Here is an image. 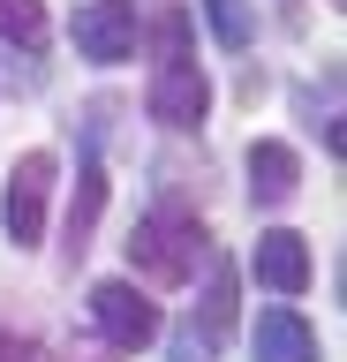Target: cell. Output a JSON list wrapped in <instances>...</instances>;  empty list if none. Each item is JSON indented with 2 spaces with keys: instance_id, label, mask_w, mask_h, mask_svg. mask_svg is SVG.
Segmentation results:
<instances>
[{
  "instance_id": "6da1fadb",
  "label": "cell",
  "mask_w": 347,
  "mask_h": 362,
  "mask_svg": "<svg viewBox=\"0 0 347 362\" xmlns=\"http://www.w3.org/2000/svg\"><path fill=\"white\" fill-rule=\"evenodd\" d=\"M143 106H151L159 129H196L211 113V83H204V68H196V45H189V16L159 23V68H151Z\"/></svg>"
},
{
  "instance_id": "7a4b0ae2",
  "label": "cell",
  "mask_w": 347,
  "mask_h": 362,
  "mask_svg": "<svg viewBox=\"0 0 347 362\" xmlns=\"http://www.w3.org/2000/svg\"><path fill=\"white\" fill-rule=\"evenodd\" d=\"M211 257V234L196 211H182V204H159V211H143L136 234H129V264L143 272V279H159V287H182V279H196V264Z\"/></svg>"
},
{
  "instance_id": "30bf717a",
  "label": "cell",
  "mask_w": 347,
  "mask_h": 362,
  "mask_svg": "<svg viewBox=\"0 0 347 362\" xmlns=\"http://www.w3.org/2000/svg\"><path fill=\"white\" fill-rule=\"evenodd\" d=\"M98 197H106V174H98V158H91V166H83V197H76V211H69V257H83V242H91Z\"/></svg>"
},
{
  "instance_id": "52a82bcc",
  "label": "cell",
  "mask_w": 347,
  "mask_h": 362,
  "mask_svg": "<svg viewBox=\"0 0 347 362\" xmlns=\"http://www.w3.org/2000/svg\"><path fill=\"white\" fill-rule=\"evenodd\" d=\"M257 362H317V332L302 325V310L272 302V310H257V332H249Z\"/></svg>"
},
{
  "instance_id": "3957f363",
  "label": "cell",
  "mask_w": 347,
  "mask_h": 362,
  "mask_svg": "<svg viewBox=\"0 0 347 362\" xmlns=\"http://www.w3.org/2000/svg\"><path fill=\"white\" fill-rule=\"evenodd\" d=\"M91 325L106 332V347L136 355V347L159 339V302H151L136 279H98V287H91Z\"/></svg>"
},
{
  "instance_id": "ba28073f",
  "label": "cell",
  "mask_w": 347,
  "mask_h": 362,
  "mask_svg": "<svg viewBox=\"0 0 347 362\" xmlns=\"http://www.w3.org/2000/svg\"><path fill=\"white\" fill-rule=\"evenodd\" d=\"M295 189H302V158L287 151V144H272V136L249 144V197L257 204H287Z\"/></svg>"
},
{
  "instance_id": "7c38bea8",
  "label": "cell",
  "mask_w": 347,
  "mask_h": 362,
  "mask_svg": "<svg viewBox=\"0 0 347 362\" xmlns=\"http://www.w3.org/2000/svg\"><path fill=\"white\" fill-rule=\"evenodd\" d=\"M204 16H211V30H219V45H227V53H242V45H249V8H242V0H204Z\"/></svg>"
},
{
  "instance_id": "9c48e42d",
  "label": "cell",
  "mask_w": 347,
  "mask_h": 362,
  "mask_svg": "<svg viewBox=\"0 0 347 362\" xmlns=\"http://www.w3.org/2000/svg\"><path fill=\"white\" fill-rule=\"evenodd\" d=\"M0 38L38 53V45H46V8H38V0H0Z\"/></svg>"
},
{
  "instance_id": "8992f818",
  "label": "cell",
  "mask_w": 347,
  "mask_h": 362,
  "mask_svg": "<svg viewBox=\"0 0 347 362\" xmlns=\"http://www.w3.org/2000/svg\"><path fill=\"white\" fill-rule=\"evenodd\" d=\"M249 272H257V287H272V294H302L310 287V242L295 226H272V234H257Z\"/></svg>"
},
{
  "instance_id": "277c9868",
  "label": "cell",
  "mask_w": 347,
  "mask_h": 362,
  "mask_svg": "<svg viewBox=\"0 0 347 362\" xmlns=\"http://www.w3.org/2000/svg\"><path fill=\"white\" fill-rule=\"evenodd\" d=\"M46 197H53V151H23L16 174H8V211H0L16 249H38V234H46Z\"/></svg>"
},
{
  "instance_id": "4fadbf2b",
  "label": "cell",
  "mask_w": 347,
  "mask_h": 362,
  "mask_svg": "<svg viewBox=\"0 0 347 362\" xmlns=\"http://www.w3.org/2000/svg\"><path fill=\"white\" fill-rule=\"evenodd\" d=\"M0 362H53L38 339H23V332H0Z\"/></svg>"
},
{
  "instance_id": "5b68a950",
  "label": "cell",
  "mask_w": 347,
  "mask_h": 362,
  "mask_svg": "<svg viewBox=\"0 0 347 362\" xmlns=\"http://www.w3.org/2000/svg\"><path fill=\"white\" fill-rule=\"evenodd\" d=\"M76 53L114 68L136 53V0H83L76 8Z\"/></svg>"
},
{
  "instance_id": "8fae6325",
  "label": "cell",
  "mask_w": 347,
  "mask_h": 362,
  "mask_svg": "<svg viewBox=\"0 0 347 362\" xmlns=\"http://www.w3.org/2000/svg\"><path fill=\"white\" fill-rule=\"evenodd\" d=\"M227 332H234V272L219 264L204 287V339H227Z\"/></svg>"
}]
</instances>
